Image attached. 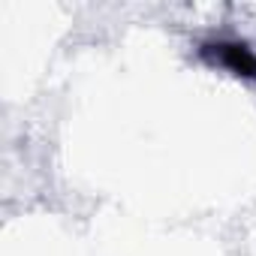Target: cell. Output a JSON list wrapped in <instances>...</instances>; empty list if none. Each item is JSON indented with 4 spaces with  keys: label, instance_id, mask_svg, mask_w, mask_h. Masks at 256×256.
I'll use <instances>...</instances> for the list:
<instances>
[{
    "label": "cell",
    "instance_id": "1",
    "mask_svg": "<svg viewBox=\"0 0 256 256\" xmlns=\"http://www.w3.org/2000/svg\"><path fill=\"white\" fill-rule=\"evenodd\" d=\"M202 58H208L214 64H223L232 72L256 82V54L244 42H208V46H202Z\"/></svg>",
    "mask_w": 256,
    "mask_h": 256
}]
</instances>
